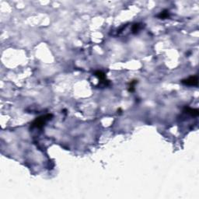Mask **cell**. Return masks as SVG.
<instances>
[{
	"label": "cell",
	"mask_w": 199,
	"mask_h": 199,
	"mask_svg": "<svg viewBox=\"0 0 199 199\" xmlns=\"http://www.w3.org/2000/svg\"><path fill=\"white\" fill-rule=\"evenodd\" d=\"M52 117V114H45V115L41 116L39 118H37L32 122L31 128H43L44 126V125L47 123V121H48L51 119Z\"/></svg>",
	"instance_id": "obj_1"
},
{
	"label": "cell",
	"mask_w": 199,
	"mask_h": 199,
	"mask_svg": "<svg viewBox=\"0 0 199 199\" xmlns=\"http://www.w3.org/2000/svg\"><path fill=\"white\" fill-rule=\"evenodd\" d=\"M181 83L184 86H188V87H197L198 84V78L197 76H190L187 79L181 80Z\"/></svg>",
	"instance_id": "obj_2"
},
{
	"label": "cell",
	"mask_w": 199,
	"mask_h": 199,
	"mask_svg": "<svg viewBox=\"0 0 199 199\" xmlns=\"http://www.w3.org/2000/svg\"><path fill=\"white\" fill-rule=\"evenodd\" d=\"M184 112L187 114H190L191 116H193V117H197L199 114V111L198 109H193L189 107H185L184 109Z\"/></svg>",
	"instance_id": "obj_3"
},
{
	"label": "cell",
	"mask_w": 199,
	"mask_h": 199,
	"mask_svg": "<svg viewBox=\"0 0 199 199\" xmlns=\"http://www.w3.org/2000/svg\"><path fill=\"white\" fill-rule=\"evenodd\" d=\"M94 76L96 77H97L98 78V79L101 81V83H103L104 85H106L107 86V80H106V75L103 73V72H101V71H96V72H95V73H94Z\"/></svg>",
	"instance_id": "obj_4"
},
{
	"label": "cell",
	"mask_w": 199,
	"mask_h": 199,
	"mask_svg": "<svg viewBox=\"0 0 199 199\" xmlns=\"http://www.w3.org/2000/svg\"><path fill=\"white\" fill-rule=\"evenodd\" d=\"M170 17V13H169V11L168 10H163L161 12H159L158 15H157V17L161 19H165L166 18Z\"/></svg>",
	"instance_id": "obj_5"
},
{
	"label": "cell",
	"mask_w": 199,
	"mask_h": 199,
	"mask_svg": "<svg viewBox=\"0 0 199 199\" xmlns=\"http://www.w3.org/2000/svg\"><path fill=\"white\" fill-rule=\"evenodd\" d=\"M139 30H140V24H135L133 25V26H132V32H133L134 34H136Z\"/></svg>",
	"instance_id": "obj_6"
}]
</instances>
